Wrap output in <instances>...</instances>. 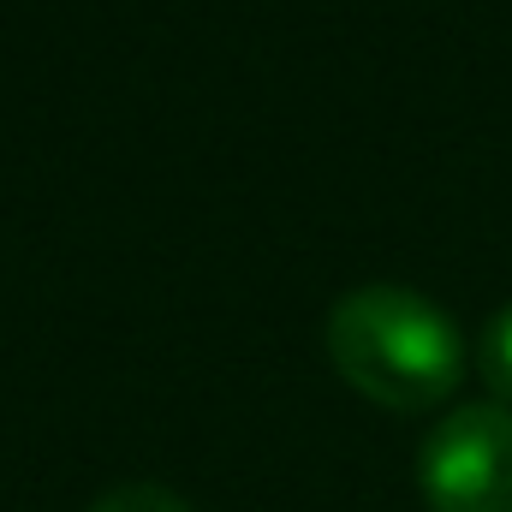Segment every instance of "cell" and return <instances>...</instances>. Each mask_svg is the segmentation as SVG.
Instances as JSON below:
<instances>
[{
  "mask_svg": "<svg viewBox=\"0 0 512 512\" xmlns=\"http://www.w3.org/2000/svg\"><path fill=\"white\" fill-rule=\"evenodd\" d=\"M417 483L429 512H512V411L453 405L417 453Z\"/></svg>",
  "mask_w": 512,
  "mask_h": 512,
  "instance_id": "7a4b0ae2",
  "label": "cell"
},
{
  "mask_svg": "<svg viewBox=\"0 0 512 512\" xmlns=\"http://www.w3.org/2000/svg\"><path fill=\"white\" fill-rule=\"evenodd\" d=\"M328 358L364 399L429 411L465 382V334L411 286H358L328 310Z\"/></svg>",
  "mask_w": 512,
  "mask_h": 512,
  "instance_id": "6da1fadb",
  "label": "cell"
},
{
  "mask_svg": "<svg viewBox=\"0 0 512 512\" xmlns=\"http://www.w3.org/2000/svg\"><path fill=\"white\" fill-rule=\"evenodd\" d=\"M90 512H197V507L185 495L161 489V483H120V489H108Z\"/></svg>",
  "mask_w": 512,
  "mask_h": 512,
  "instance_id": "277c9868",
  "label": "cell"
},
{
  "mask_svg": "<svg viewBox=\"0 0 512 512\" xmlns=\"http://www.w3.org/2000/svg\"><path fill=\"white\" fill-rule=\"evenodd\" d=\"M477 370H483V382L495 393V405L512 411V304H501L483 322V334H477Z\"/></svg>",
  "mask_w": 512,
  "mask_h": 512,
  "instance_id": "3957f363",
  "label": "cell"
}]
</instances>
